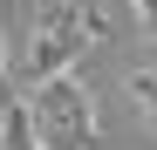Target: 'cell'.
<instances>
[{
  "mask_svg": "<svg viewBox=\"0 0 157 150\" xmlns=\"http://www.w3.org/2000/svg\"><path fill=\"white\" fill-rule=\"evenodd\" d=\"M28 123L41 130L48 150H89V103H82V89H75V82H62V75L34 96Z\"/></svg>",
  "mask_w": 157,
  "mask_h": 150,
  "instance_id": "1",
  "label": "cell"
}]
</instances>
